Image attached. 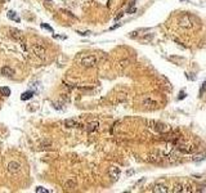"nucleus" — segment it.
Masks as SVG:
<instances>
[{"label": "nucleus", "mask_w": 206, "mask_h": 193, "mask_svg": "<svg viewBox=\"0 0 206 193\" xmlns=\"http://www.w3.org/2000/svg\"><path fill=\"white\" fill-rule=\"evenodd\" d=\"M143 106H144V107H148V108H156V107H157V102L152 100L151 98H147V99L143 100Z\"/></svg>", "instance_id": "obj_14"}, {"label": "nucleus", "mask_w": 206, "mask_h": 193, "mask_svg": "<svg viewBox=\"0 0 206 193\" xmlns=\"http://www.w3.org/2000/svg\"><path fill=\"white\" fill-rule=\"evenodd\" d=\"M183 189H184V184L183 183H178V184H175L174 188H173L171 191L174 193H177V192H183Z\"/></svg>", "instance_id": "obj_19"}, {"label": "nucleus", "mask_w": 206, "mask_h": 193, "mask_svg": "<svg viewBox=\"0 0 206 193\" xmlns=\"http://www.w3.org/2000/svg\"><path fill=\"white\" fill-rule=\"evenodd\" d=\"M79 34L81 35V36H89V35H90V31H85V32H80L79 31Z\"/></svg>", "instance_id": "obj_29"}, {"label": "nucleus", "mask_w": 206, "mask_h": 193, "mask_svg": "<svg viewBox=\"0 0 206 193\" xmlns=\"http://www.w3.org/2000/svg\"><path fill=\"white\" fill-rule=\"evenodd\" d=\"M177 149L182 153H191L193 151V147L191 144H187V143H180L177 145Z\"/></svg>", "instance_id": "obj_8"}, {"label": "nucleus", "mask_w": 206, "mask_h": 193, "mask_svg": "<svg viewBox=\"0 0 206 193\" xmlns=\"http://www.w3.org/2000/svg\"><path fill=\"white\" fill-rule=\"evenodd\" d=\"M178 26L182 28H192L195 26V19L189 14H182L178 18Z\"/></svg>", "instance_id": "obj_1"}, {"label": "nucleus", "mask_w": 206, "mask_h": 193, "mask_svg": "<svg viewBox=\"0 0 206 193\" xmlns=\"http://www.w3.org/2000/svg\"><path fill=\"white\" fill-rule=\"evenodd\" d=\"M49 147H52V142L48 140V139H44V140L40 143V148H41V149H46V148H49Z\"/></svg>", "instance_id": "obj_18"}, {"label": "nucleus", "mask_w": 206, "mask_h": 193, "mask_svg": "<svg viewBox=\"0 0 206 193\" xmlns=\"http://www.w3.org/2000/svg\"><path fill=\"white\" fill-rule=\"evenodd\" d=\"M133 174H134V170H129V171H128V173H126L128 176H130V175H133Z\"/></svg>", "instance_id": "obj_31"}, {"label": "nucleus", "mask_w": 206, "mask_h": 193, "mask_svg": "<svg viewBox=\"0 0 206 193\" xmlns=\"http://www.w3.org/2000/svg\"><path fill=\"white\" fill-rule=\"evenodd\" d=\"M205 90H206V80L204 81V84H202L201 89H200V97H204V94H205Z\"/></svg>", "instance_id": "obj_24"}, {"label": "nucleus", "mask_w": 206, "mask_h": 193, "mask_svg": "<svg viewBox=\"0 0 206 193\" xmlns=\"http://www.w3.org/2000/svg\"><path fill=\"white\" fill-rule=\"evenodd\" d=\"M129 64H130V59H122V61L119 62V68H120V70H124V68H126Z\"/></svg>", "instance_id": "obj_16"}, {"label": "nucleus", "mask_w": 206, "mask_h": 193, "mask_svg": "<svg viewBox=\"0 0 206 193\" xmlns=\"http://www.w3.org/2000/svg\"><path fill=\"white\" fill-rule=\"evenodd\" d=\"M65 126L68 127V129H72V127H77L79 126V124H77L76 120H74V118H67V120H65Z\"/></svg>", "instance_id": "obj_13"}, {"label": "nucleus", "mask_w": 206, "mask_h": 193, "mask_svg": "<svg viewBox=\"0 0 206 193\" xmlns=\"http://www.w3.org/2000/svg\"><path fill=\"white\" fill-rule=\"evenodd\" d=\"M7 167H8V171H9L10 174H17L21 171V164L17 161H10Z\"/></svg>", "instance_id": "obj_4"}, {"label": "nucleus", "mask_w": 206, "mask_h": 193, "mask_svg": "<svg viewBox=\"0 0 206 193\" xmlns=\"http://www.w3.org/2000/svg\"><path fill=\"white\" fill-rule=\"evenodd\" d=\"M180 1H186V0H180Z\"/></svg>", "instance_id": "obj_34"}, {"label": "nucleus", "mask_w": 206, "mask_h": 193, "mask_svg": "<svg viewBox=\"0 0 206 193\" xmlns=\"http://www.w3.org/2000/svg\"><path fill=\"white\" fill-rule=\"evenodd\" d=\"M31 49H32V53H34V54L36 55L37 58H41V59L45 58L46 49L44 48V46L41 45V44H34V45L31 46Z\"/></svg>", "instance_id": "obj_2"}, {"label": "nucleus", "mask_w": 206, "mask_h": 193, "mask_svg": "<svg viewBox=\"0 0 206 193\" xmlns=\"http://www.w3.org/2000/svg\"><path fill=\"white\" fill-rule=\"evenodd\" d=\"M1 75L3 76H5V77H13L14 76V70L13 68H10L9 66H4V67H1Z\"/></svg>", "instance_id": "obj_10"}, {"label": "nucleus", "mask_w": 206, "mask_h": 193, "mask_svg": "<svg viewBox=\"0 0 206 193\" xmlns=\"http://www.w3.org/2000/svg\"><path fill=\"white\" fill-rule=\"evenodd\" d=\"M0 94H1V95H4V97H9L10 95V89L7 88V86L0 88Z\"/></svg>", "instance_id": "obj_21"}, {"label": "nucleus", "mask_w": 206, "mask_h": 193, "mask_svg": "<svg viewBox=\"0 0 206 193\" xmlns=\"http://www.w3.org/2000/svg\"><path fill=\"white\" fill-rule=\"evenodd\" d=\"M32 97H34V91L28 90V91H25V93L21 95V99H22V100H28V99H31Z\"/></svg>", "instance_id": "obj_15"}, {"label": "nucleus", "mask_w": 206, "mask_h": 193, "mask_svg": "<svg viewBox=\"0 0 206 193\" xmlns=\"http://www.w3.org/2000/svg\"><path fill=\"white\" fill-rule=\"evenodd\" d=\"M155 193H166L169 192V188L165 183H157L153 185V189H152Z\"/></svg>", "instance_id": "obj_7"}, {"label": "nucleus", "mask_w": 206, "mask_h": 193, "mask_svg": "<svg viewBox=\"0 0 206 193\" xmlns=\"http://www.w3.org/2000/svg\"><path fill=\"white\" fill-rule=\"evenodd\" d=\"M108 175L112 178V179H119V178H120V175H121L120 167H119V166L112 165L111 167L108 169Z\"/></svg>", "instance_id": "obj_5"}, {"label": "nucleus", "mask_w": 206, "mask_h": 193, "mask_svg": "<svg viewBox=\"0 0 206 193\" xmlns=\"http://www.w3.org/2000/svg\"><path fill=\"white\" fill-rule=\"evenodd\" d=\"M53 106H54V107H55L57 109H62V107L59 106V103H53Z\"/></svg>", "instance_id": "obj_30"}, {"label": "nucleus", "mask_w": 206, "mask_h": 193, "mask_svg": "<svg viewBox=\"0 0 206 193\" xmlns=\"http://www.w3.org/2000/svg\"><path fill=\"white\" fill-rule=\"evenodd\" d=\"M146 160H147L148 162H156L160 160V157H159V154H148V156L146 157Z\"/></svg>", "instance_id": "obj_17"}, {"label": "nucleus", "mask_w": 206, "mask_h": 193, "mask_svg": "<svg viewBox=\"0 0 206 193\" xmlns=\"http://www.w3.org/2000/svg\"><path fill=\"white\" fill-rule=\"evenodd\" d=\"M178 160V157H177V154H174V153H171L170 154V157H169V161L170 162H175Z\"/></svg>", "instance_id": "obj_25"}, {"label": "nucleus", "mask_w": 206, "mask_h": 193, "mask_svg": "<svg viewBox=\"0 0 206 193\" xmlns=\"http://www.w3.org/2000/svg\"><path fill=\"white\" fill-rule=\"evenodd\" d=\"M117 27H120V25H115V26H112L111 30H115V28H117Z\"/></svg>", "instance_id": "obj_32"}, {"label": "nucleus", "mask_w": 206, "mask_h": 193, "mask_svg": "<svg viewBox=\"0 0 206 193\" xmlns=\"http://www.w3.org/2000/svg\"><path fill=\"white\" fill-rule=\"evenodd\" d=\"M36 192H37V193H40V192L46 193V192H49V191H48V189H45L44 187H37V188H36Z\"/></svg>", "instance_id": "obj_26"}, {"label": "nucleus", "mask_w": 206, "mask_h": 193, "mask_svg": "<svg viewBox=\"0 0 206 193\" xmlns=\"http://www.w3.org/2000/svg\"><path fill=\"white\" fill-rule=\"evenodd\" d=\"M76 185H77V182L75 178H68L65 182V188H67V189H74V188H76Z\"/></svg>", "instance_id": "obj_11"}, {"label": "nucleus", "mask_w": 206, "mask_h": 193, "mask_svg": "<svg viewBox=\"0 0 206 193\" xmlns=\"http://www.w3.org/2000/svg\"><path fill=\"white\" fill-rule=\"evenodd\" d=\"M41 27L43 28H46L48 31H50V32H53V28L50 27V26H48V25H45V23H41Z\"/></svg>", "instance_id": "obj_27"}, {"label": "nucleus", "mask_w": 206, "mask_h": 193, "mask_svg": "<svg viewBox=\"0 0 206 193\" xmlns=\"http://www.w3.org/2000/svg\"><path fill=\"white\" fill-rule=\"evenodd\" d=\"M153 129L156 130V131H159V133H168L170 130V127H169V125H166V124L156 122V124H155V126H153Z\"/></svg>", "instance_id": "obj_9"}, {"label": "nucleus", "mask_w": 206, "mask_h": 193, "mask_svg": "<svg viewBox=\"0 0 206 193\" xmlns=\"http://www.w3.org/2000/svg\"><path fill=\"white\" fill-rule=\"evenodd\" d=\"M80 64L85 68H90V67H94L97 64V58L94 55H86L80 61Z\"/></svg>", "instance_id": "obj_3"}, {"label": "nucleus", "mask_w": 206, "mask_h": 193, "mask_svg": "<svg viewBox=\"0 0 206 193\" xmlns=\"http://www.w3.org/2000/svg\"><path fill=\"white\" fill-rule=\"evenodd\" d=\"M98 126H99V122L98 121H92V122L88 124V126H86V131L88 133H94L98 130Z\"/></svg>", "instance_id": "obj_12"}, {"label": "nucleus", "mask_w": 206, "mask_h": 193, "mask_svg": "<svg viewBox=\"0 0 206 193\" xmlns=\"http://www.w3.org/2000/svg\"><path fill=\"white\" fill-rule=\"evenodd\" d=\"M144 31H147V30H146V28H138V30H135V31L130 32V35H129V36L134 39V37L139 36V35H141V32H144Z\"/></svg>", "instance_id": "obj_20"}, {"label": "nucleus", "mask_w": 206, "mask_h": 193, "mask_svg": "<svg viewBox=\"0 0 206 193\" xmlns=\"http://www.w3.org/2000/svg\"><path fill=\"white\" fill-rule=\"evenodd\" d=\"M206 157V152H202V153H200V154H196L195 157H193V161L197 162V161H202Z\"/></svg>", "instance_id": "obj_23"}, {"label": "nucleus", "mask_w": 206, "mask_h": 193, "mask_svg": "<svg viewBox=\"0 0 206 193\" xmlns=\"http://www.w3.org/2000/svg\"><path fill=\"white\" fill-rule=\"evenodd\" d=\"M183 98H184V93L182 91V93H180V97H179V99H183Z\"/></svg>", "instance_id": "obj_33"}, {"label": "nucleus", "mask_w": 206, "mask_h": 193, "mask_svg": "<svg viewBox=\"0 0 206 193\" xmlns=\"http://www.w3.org/2000/svg\"><path fill=\"white\" fill-rule=\"evenodd\" d=\"M135 12H137V8H135V7H130L129 10H128V13H129V14H133V13H135Z\"/></svg>", "instance_id": "obj_28"}, {"label": "nucleus", "mask_w": 206, "mask_h": 193, "mask_svg": "<svg viewBox=\"0 0 206 193\" xmlns=\"http://www.w3.org/2000/svg\"><path fill=\"white\" fill-rule=\"evenodd\" d=\"M9 36L13 39V40H16V41H21V40H23V35H22V32L19 31V30H17V28H9Z\"/></svg>", "instance_id": "obj_6"}, {"label": "nucleus", "mask_w": 206, "mask_h": 193, "mask_svg": "<svg viewBox=\"0 0 206 193\" xmlns=\"http://www.w3.org/2000/svg\"><path fill=\"white\" fill-rule=\"evenodd\" d=\"M8 18L13 19V21H17V22L19 21V18L17 17V14H16V12H14V10H9V12H8Z\"/></svg>", "instance_id": "obj_22"}]
</instances>
